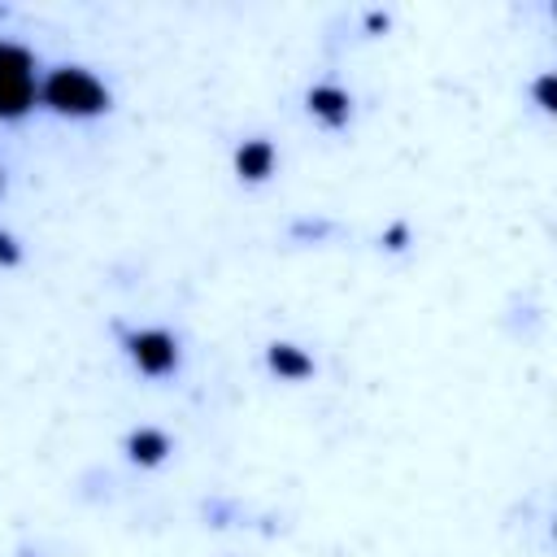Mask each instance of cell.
Segmentation results:
<instances>
[{
  "mask_svg": "<svg viewBox=\"0 0 557 557\" xmlns=\"http://www.w3.org/2000/svg\"><path fill=\"white\" fill-rule=\"evenodd\" d=\"M44 104L57 113H70V117H91V113L109 109V91L100 87L96 74H87L78 65H61L44 83Z\"/></svg>",
  "mask_w": 557,
  "mask_h": 557,
  "instance_id": "1",
  "label": "cell"
},
{
  "mask_svg": "<svg viewBox=\"0 0 557 557\" xmlns=\"http://www.w3.org/2000/svg\"><path fill=\"white\" fill-rule=\"evenodd\" d=\"M126 352L144 374H170L178 366V344L165 331H135L126 335Z\"/></svg>",
  "mask_w": 557,
  "mask_h": 557,
  "instance_id": "2",
  "label": "cell"
},
{
  "mask_svg": "<svg viewBox=\"0 0 557 557\" xmlns=\"http://www.w3.org/2000/svg\"><path fill=\"white\" fill-rule=\"evenodd\" d=\"M348 109H352V100H348V91H344V87L322 83V87H313V91H309V113H313V117H322L326 126H344V122H348Z\"/></svg>",
  "mask_w": 557,
  "mask_h": 557,
  "instance_id": "3",
  "label": "cell"
},
{
  "mask_svg": "<svg viewBox=\"0 0 557 557\" xmlns=\"http://www.w3.org/2000/svg\"><path fill=\"white\" fill-rule=\"evenodd\" d=\"M235 170H239V178L261 183L274 170V144L270 139H244L239 152H235Z\"/></svg>",
  "mask_w": 557,
  "mask_h": 557,
  "instance_id": "4",
  "label": "cell"
},
{
  "mask_svg": "<svg viewBox=\"0 0 557 557\" xmlns=\"http://www.w3.org/2000/svg\"><path fill=\"white\" fill-rule=\"evenodd\" d=\"M265 361H270V370H274L278 379H309V374H313L309 352H305V348H296V344H270Z\"/></svg>",
  "mask_w": 557,
  "mask_h": 557,
  "instance_id": "5",
  "label": "cell"
},
{
  "mask_svg": "<svg viewBox=\"0 0 557 557\" xmlns=\"http://www.w3.org/2000/svg\"><path fill=\"white\" fill-rule=\"evenodd\" d=\"M126 453H131L139 466H157V461L170 453V440H165V431L139 426V431H131V440H126Z\"/></svg>",
  "mask_w": 557,
  "mask_h": 557,
  "instance_id": "6",
  "label": "cell"
},
{
  "mask_svg": "<svg viewBox=\"0 0 557 557\" xmlns=\"http://www.w3.org/2000/svg\"><path fill=\"white\" fill-rule=\"evenodd\" d=\"M35 104L30 78H0V117H22Z\"/></svg>",
  "mask_w": 557,
  "mask_h": 557,
  "instance_id": "7",
  "label": "cell"
},
{
  "mask_svg": "<svg viewBox=\"0 0 557 557\" xmlns=\"http://www.w3.org/2000/svg\"><path fill=\"white\" fill-rule=\"evenodd\" d=\"M30 70H35L30 52H26L22 44L0 39V78H30Z\"/></svg>",
  "mask_w": 557,
  "mask_h": 557,
  "instance_id": "8",
  "label": "cell"
},
{
  "mask_svg": "<svg viewBox=\"0 0 557 557\" xmlns=\"http://www.w3.org/2000/svg\"><path fill=\"white\" fill-rule=\"evenodd\" d=\"M17 257H22V252H17V244H13V235H4V231H0V265H13Z\"/></svg>",
  "mask_w": 557,
  "mask_h": 557,
  "instance_id": "9",
  "label": "cell"
},
{
  "mask_svg": "<svg viewBox=\"0 0 557 557\" xmlns=\"http://www.w3.org/2000/svg\"><path fill=\"white\" fill-rule=\"evenodd\" d=\"M535 96H540L544 109H553V74H544V78L535 83Z\"/></svg>",
  "mask_w": 557,
  "mask_h": 557,
  "instance_id": "10",
  "label": "cell"
},
{
  "mask_svg": "<svg viewBox=\"0 0 557 557\" xmlns=\"http://www.w3.org/2000/svg\"><path fill=\"white\" fill-rule=\"evenodd\" d=\"M405 235H409V226H405V222H396V226H392L383 239H387V248H405Z\"/></svg>",
  "mask_w": 557,
  "mask_h": 557,
  "instance_id": "11",
  "label": "cell"
},
{
  "mask_svg": "<svg viewBox=\"0 0 557 557\" xmlns=\"http://www.w3.org/2000/svg\"><path fill=\"white\" fill-rule=\"evenodd\" d=\"M366 26H370V30H379V26H387V17H383V13H370V17H366Z\"/></svg>",
  "mask_w": 557,
  "mask_h": 557,
  "instance_id": "12",
  "label": "cell"
}]
</instances>
